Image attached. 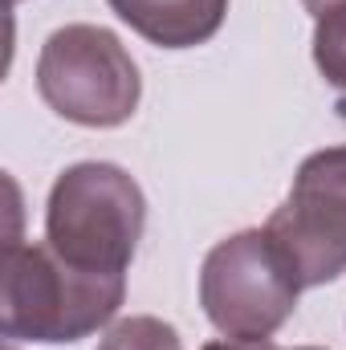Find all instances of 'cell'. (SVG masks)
Here are the masks:
<instances>
[{"mask_svg":"<svg viewBox=\"0 0 346 350\" xmlns=\"http://www.w3.org/2000/svg\"><path fill=\"white\" fill-rule=\"evenodd\" d=\"M127 297L122 273H90L49 245L8 241L0 277V330L8 342H82L114 322Z\"/></svg>","mask_w":346,"mask_h":350,"instance_id":"1","label":"cell"},{"mask_svg":"<svg viewBox=\"0 0 346 350\" xmlns=\"http://www.w3.org/2000/svg\"><path fill=\"white\" fill-rule=\"evenodd\" d=\"M147 228L143 187L118 163H74L53 179L45 204V245L90 273H122Z\"/></svg>","mask_w":346,"mask_h":350,"instance_id":"2","label":"cell"},{"mask_svg":"<svg viewBox=\"0 0 346 350\" xmlns=\"http://www.w3.org/2000/svg\"><path fill=\"white\" fill-rule=\"evenodd\" d=\"M302 277L269 228H245L212 245L200 265V306L237 342H269L297 310Z\"/></svg>","mask_w":346,"mask_h":350,"instance_id":"3","label":"cell"},{"mask_svg":"<svg viewBox=\"0 0 346 350\" xmlns=\"http://www.w3.org/2000/svg\"><path fill=\"white\" fill-rule=\"evenodd\" d=\"M37 90L66 122L110 131L122 126L143 98V78L127 45L102 25H66L49 33L37 57Z\"/></svg>","mask_w":346,"mask_h":350,"instance_id":"4","label":"cell"},{"mask_svg":"<svg viewBox=\"0 0 346 350\" xmlns=\"http://www.w3.org/2000/svg\"><path fill=\"white\" fill-rule=\"evenodd\" d=\"M289 253L302 285H326L346 273V143L302 159L285 204L265 224Z\"/></svg>","mask_w":346,"mask_h":350,"instance_id":"5","label":"cell"},{"mask_svg":"<svg viewBox=\"0 0 346 350\" xmlns=\"http://www.w3.org/2000/svg\"><path fill=\"white\" fill-rule=\"evenodd\" d=\"M122 25L159 49H196L228 16V0H106Z\"/></svg>","mask_w":346,"mask_h":350,"instance_id":"6","label":"cell"},{"mask_svg":"<svg viewBox=\"0 0 346 350\" xmlns=\"http://www.w3.org/2000/svg\"><path fill=\"white\" fill-rule=\"evenodd\" d=\"M98 350H183L179 342V330L163 318H151V314H135V318H122L106 330V338L98 342Z\"/></svg>","mask_w":346,"mask_h":350,"instance_id":"7","label":"cell"},{"mask_svg":"<svg viewBox=\"0 0 346 350\" xmlns=\"http://www.w3.org/2000/svg\"><path fill=\"white\" fill-rule=\"evenodd\" d=\"M314 62H318L322 78L346 94V4L318 16V25H314Z\"/></svg>","mask_w":346,"mask_h":350,"instance_id":"8","label":"cell"},{"mask_svg":"<svg viewBox=\"0 0 346 350\" xmlns=\"http://www.w3.org/2000/svg\"><path fill=\"white\" fill-rule=\"evenodd\" d=\"M204 350H277L273 342H237V338H220V342H208Z\"/></svg>","mask_w":346,"mask_h":350,"instance_id":"9","label":"cell"},{"mask_svg":"<svg viewBox=\"0 0 346 350\" xmlns=\"http://www.w3.org/2000/svg\"><path fill=\"white\" fill-rule=\"evenodd\" d=\"M302 4H306V8L314 12V21H318V16H326V12H334V8H343L346 0H302Z\"/></svg>","mask_w":346,"mask_h":350,"instance_id":"10","label":"cell"},{"mask_svg":"<svg viewBox=\"0 0 346 350\" xmlns=\"http://www.w3.org/2000/svg\"><path fill=\"white\" fill-rule=\"evenodd\" d=\"M293 350H322V347H293Z\"/></svg>","mask_w":346,"mask_h":350,"instance_id":"11","label":"cell"},{"mask_svg":"<svg viewBox=\"0 0 346 350\" xmlns=\"http://www.w3.org/2000/svg\"><path fill=\"white\" fill-rule=\"evenodd\" d=\"M4 350H16V342H8V347H4Z\"/></svg>","mask_w":346,"mask_h":350,"instance_id":"12","label":"cell"},{"mask_svg":"<svg viewBox=\"0 0 346 350\" xmlns=\"http://www.w3.org/2000/svg\"><path fill=\"white\" fill-rule=\"evenodd\" d=\"M12 4H16V0H12Z\"/></svg>","mask_w":346,"mask_h":350,"instance_id":"13","label":"cell"}]
</instances>
